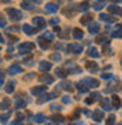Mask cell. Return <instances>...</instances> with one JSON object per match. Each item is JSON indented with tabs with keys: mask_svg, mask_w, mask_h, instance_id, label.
<instances>
[{
	"mask_svg": "<svg viewBox=\"0 0 122 125\" xmlns=\"http://www.w3.org/2000/svg\"><path fill=\"white\" fill-rule=\"evenodd\" d=\"M6 13L10 16V19L11 20H14V21H19V20H21V11H19V10H16V9H6Z\"/></svg>",
	"mask_w": 122,
	"mask_h": 125,
	"instance_id": "cell-1",
	"label": "cell"
},
{
	"mask_svg": "<svg viewBox=\"0 0 122 125\" xmlns=\"http://www.w3.org/2000/svg\"><path fill=\"white\" fill-rule=\"evenodd\" d=\"M33 24L36 26V30L38 29H43L46 26V19L41 17V16H37V17H33Z\"/></svg>",
	"mask_w": 122,
	"mask_h": 125,
	"instance_id": "cell-2",
	"label": "cell"
},
{
	"mask_svg": "<svg viewBox=\"0 0 122 125\" xmlns=\"http://www.w3.org/2000/svg\"><path fill=\"white\" fill-rule=\"evenodd\" d=\"M82 84H87V88L90 87V88H97L99 85L98 80H95V78H91V77H87L82 80Z\"/></svg>",
	"mask_w": 122,
	"mask_h": 125,
	"instance_id": "cell-3",
	"label": "cell"
},
{
	"mask_svg": "<svg viewBox=\"0 0 122 125\" xmlns=\"http://www.w3.org/2000/svg\"><path fill=\"white\" fill-rule=\"evenodd\" d=\"M21 71H23V67L20 64H13V65L9 67L7 73L10 75H16V74H21Z\"/></svg>",
	"mask_w": 122,
	"mask_h": 125,
	"instance_id": "cell-4",
	"label": "cell"
},
{
	"mask_svg": "<svg viewBox=\"0 0 122 125\" xmlns=\"http://www.w3.org/2000/svg\"><path fill=\"white\" fill-rule=\"evenodd\" d=\"M67 67L70 68V74H81L82 73V70H81V67H78V65H75L72 61H67V64H65Z\"/></svg>",
	"mask_w": 122,
	"mask_h": 125,
	"instance_id": "cell-5",
	"label": "cell"
},
{
	"mask_svg": "<svg viewBox=\"0 0 122 125\" xmlns=\"http://www.w3.org/2000/svg\"><path fill=\"white\" fill-rule=\"evenodd\" d=\"M33 48H34V44L33 43H21L19 46V50L21 53H30V51H33Z\"/></svg>",
	"mask_w": 122,
	"mask_h": 125,
	"instance_id": "cell-6",
	"label": "cell"
},
{
	"mask_svg": "<svg viewBox=\"0 0 122 125\" xmlns=\"http://www.w3.org/2000/svg\"><path fill=\"white\" fill-rule=\"evenodd\" d=\"M46 91H47V85H38V87H33V88H31V93L34 94L36 97L44 94Z\"/></svg>",
	"mask_w": 122,
	"mask_h": 125,
	"instance_id": "cell-7",
	"label": "cell"
},
{
	"mask_svg": "<svg viewBox=\"0 0 122 125\" xmlns=\"http://www.w3.org/2000/svg\"><path fill=\"white\" fill-rule=\"evenodd\" d=\"M68 51H71V53H74V54H80V53H82V46L81 44H70L68 47Z\"/></svg>",
	"mask_w": 122,
	"mask_h": 125,
	"instance_id": "cell-8",
	"label": "cell"
},
{
	"mask_svg": "<svg viewBox=\"0 0 122 125\" xmlns=\"http://www.w3.org/2000/svg\"><path fill=\"white\" fill-rule=\"evenodd\" d=\"M92 119H95V121H104V111L102 109H97V111H94L92 112Z\"/></svg>",
	"mask_w": 122,
	"mask_h": 125,
	"instance_id": "cell-9",
	"label": "cell"
},
{
	"mask_svg": "<svg viewBox=\"0 0 122 125\" xmlns=\"http://www.w3.org/2000/svg\"><path fill=\"white\" fill-rule=\"evenodd\" d=\"M99 19L102 21H107V23H115L116 21V17H114V16H111V14H104V13L99 16Z\"/></svg>",
	"mask_w": 122,
	"mask_h": 125,
	"instance_id": "cell-10",
	"label": "cell"
},
{
	"mask_svg": "<svg viewBox=\"0 0 122 125\" xmlns=\"http://www.w3.org/2000/svg\"><path fill=\"white\" fill-rule=\"evenodd\" d=\"M57 95V91L55 93H51V94H41V98L38 100V102H44V101H50V100H53L54 97Z\"/></svg>",
	"mask_w": 122,
	"mask_h": 125,
	"instance_id": "cell-11",
	"label": "cell"
},
{
	"mask_svg": "<svg viewBox=\"0 0 122 125\" xmlns=\"http://www.w3.org/2000/svg\"><path fill=\"white\" fill-rule=\"evenodd\" d=\"M51 62H47V61H40V64H38V68L41 71H48V70H51Z\"/></svg>",
	"mask_w": 122,
	"mask_h": 125,
	"instance_id": "cell-12",
	"label": "cell"
},
{
	"mask_svg": "<svg viewBox=\"0 0 122 125\" xmlns=\"http://www.w3.org/2000/svg\"><path fill=\"white\" fill-rule=\"evenodd\" d=\"M26 104H27V102L24 101L23 98L16 97V100H14V107H16V108H24V107H26Z\"/></svg>",
	"mask_w": 122,
	"mask_h": 125,
	"instance_id": "cell-13",
	"label": "cell"
},
{
	"mask_svg": "<svg viewBox=\"0 0 122 125\" xmlns=\"http://www.w3.org/2000/svg\"><path fill=\"white\" fill-rule=\"evenodd\" d=\"M99 29H101V26H99L98 23H90V29H88V31L91 33V34H97L99 31Z\"/></svg>",
	"mask_w": 122,
	"mask_h": 125,
	"instance_id": "cell-14",
	"label": "cell"
},
{
	"mask_svg": "<svg viewBox=\"0 0 122 125\" xmlns=\"http://www.w3.org/2000/svg\"><path fill=\"white\" fill-rule=\"evenodd\" d=\"M46 10L48 11V13H57V11H58V6L54 4V3H47Z\"/></svg>",
	"mask_w": 122,
	"mask_h": 125,
	"instance_id": "cell-15",
	"label": "cell"
},
{
	"mask_svg": "<svg viewBox=\"0 0 122 125\" xmlns=\"http://www.w3.org/2000/svg\"><path fill=\"white\" fill-rule=\"evenodd\" d=\"M72 37L75 40H81L84 37V33H82L81 29H74V30H72Z\"/></svg>",
	"mask_w": 122,
	"mask_h": 125,
	"instance_id": "cell-16",
	"label": "cell"
},
{
	"mask_svg": "<svg viewBox=\"0 0 122 125\" xmlns=\"http://www.w3.org/2000/svg\"><path fill=\"white\" fill-rule=\"evenodd\" d=\"M77 6H78V10H81V11H87V10H88V9L91 7V3H90V1H82V3H80V4H77Z\"/></svg>",
	"mask_w": 122,
	"mask_h": 125,
	"instance_id": "cell-17",
	"label": "cell"
},
{
	"mask_svg": "<svg viewBox=\"0 0 122 125\" xmlns=\"http://www.w3.org/2000/svg\"><path fill=\"white\" fill-rule=\"evenodd\" d=\"M108 10L111 13H115V14H122V9L116 4H112V6H108Z\"/></svg>",
	"mask_w": 122,
	"mask_h": 125,
	"instance_id": "cell-18",
	"label": "cell"
},
{
	"mask_svg": "<svg viewBox=\"0 0 122 125\" xmlns=\"http://www.w3.org/2000/svg\"><path fill=\"white\" fill-rule=\"evenodd\" d=\"M87 54H88V57H91V58H98L99 55H101L98 53V50H97V48H94V47H91V48L88 50V53H87Z\"/></svg>",
	"mask_w": 122,
	"mask_h": 125,
	"instance_id": "cell-19",
	"label": "cell"
},
{
	"mask_svg": "<svg viewBox=\"0 0 122 125\" xmlns=\"http://www.w3.org/2000/svg\"><path fill=\"white\" fill-rule=\"evenodd\" d=\"M14 85H16V81H13V80L9 81L7 85H6V88H4V91H6L7 94H11L13 91H14Z\"/></svg>",
	"mask_w": 122,
	"mask_h": 125,
	"instance_id": "cell-20",
	"label": "cell"
},
{
	"mask_svg": "<svg viewBox=\"0 0 122 125\" xmlns=\"http://www.w3.org/2000/svg\"><path fill=\"white\" fill-rule=\"evenodd\" d=\"M112 37H116V39H122V24H121V26H116L115 31H112Z\"/></svg>",
	"mask_w": 122,
	"mask_h": 125,
	"instance_id": "cell-21",
	"label": "cell"
},
{
	"mask_svg": "<svg viewBox=\"0 0 122 125\" xmlns=\"http://www.w3.org/2000/svg\"><path fill=\"white\" fill-rule=\"evenodd\" d=\"M33 3H34L33 0H24L23 3H21V7L26 9V10H31V9L34 7V6H33Z\"/></svg>",
	"mask_w": 122,
	"mask_h": 125,
	"instance_id": "cell-22",
	"label": "cell"
},
{
	"mask_svg": "<svg viewBox=\"0 0 122 125\" xmlns=\"http://www.w3.org/2000/svg\"><path fill=\"white\" fill-rule=\"evenodd\" d=\"M21 29H23V31L26 33V34H27V36H31V34H33V33L36 31V30H34V29H33V27L30 26V24H24Z\"/></svg>",
	"mask_w": 122,
	"mask_h": 125,
	"instance_id": "cell-23",
	"label": "cell"
},
{
	"mask_svg": "<svg viewBox=\"0 0 122 125\" xmlns=\"http://www.w3.org/2000/svg\"><path fill=\"white\" fill-rule=\"evenodd\" d=\"M40 80H41V81H44V83H47V84H51V83L54 81V77L48 75V74H43V75L40 77Z\"/></svg>",
	"mask_w": 122,
	"mask_h": 125,
	"instance_id": "cell-24",
	"label": "cell"
},
{
	"mask_svg": "<svg viewBox=\"0 0 122 125\" xmlns=\"http://www.w3.org/2000/svg\"><path fill=\"white\" fill-rule=\"evenodd\" d=\"M10 107V100L9 98H3L1 101H0V108L1 109H7Z\"/></svg>",
	"mask_w": 122,
	"mask_h": 125,
	"instance_id": "cell-25",
	"label": "cell"
},
{
	"mask_svg": "<svg viewBox=\"0 0 122 125\" xmlns=\"http://www.w3.org/2000/svg\"><path fill=\"white\" fill-rule=\"evenodd\" d=\"M38 44H40V47L43 48V50H47V47H48V41H47L46 39H43V37H38Z\"/></svg>",
	"mask_w": 122,
	"mask_h": 125,
	"instance_id": "cell-26",
	"label": "cell"
},
{
	"mask_svg": "<svg viewBox=\"0 0 122 125\" xmlns=\"http://www.w3.org/2000/svg\"><path fill=\"white\" fill-rule=\"evenodd\" d=\"M87 68L92 73H95V71H98V64L97 62H87Z\"/></svg>",
	"mask_w": 122,
	"mask_h": 125,
	"instance_id": "cell-27",
	"label": "cell"
},
{
	"mask_svg": "<svg viewBox=\"0 0 122 125\" xmlns=\"http://www.w3.org/2000/svg\"><path fill=\"white\" fill-rule=\"evenodd\" d=\"M92 6H94V9H95V10H101V9L105 6V1H104V0H97Z\"/></svg>",
	"mask_w": 122,
	"mask_h": 125,
	"instance_id": "cell-28",
	"label": "cell"
},
{
	"mask_svg": "<svg viewBox=\"0 0 122 125\" xmlns=\"http://www.w3.org/2000/svg\"><path fill=\"white\" fill-rule=\"evenodd\" d=\"M112 104H114L115 108H119V107L122 105L121 98H119V97H116V95H114V97H112Z\"/></svg>",
	"mask_w": 122,
	"mask_h": 125,
	"instance_id": "cell-29",
	"label": "cell"
},
{
	"mask_svg": "<svg viewBox=\"0 0 122 125\" xmlns=\"http://www.w3.org/2000/svg\"><path fill=\"white\" fill-rule=\"evenodd\" d=\"M92 21V16H84V17H81V24H84V26H87V24H90Z\"/></svg>",
	"mask_w": 122,
	"mask_h": 125,
	"instance_id": "cell-30",
	"label": "cell"
},
{
	"mask_svg": "<svg viewBox=\"0 0 122 125\" xmlns=\"http://www.w3.org/2000/svg\"><path fill=\"white\" fill-rule=\"evenodd\" d=\"M41 37H43V39H47V41L50 43V41H53V40H54V34H53V33H50V31H46Z\"/></svg>",
	"mask_w": 122,
	"mask_h": 125,
	"instance_id": "cell-31",
	"label": "cell"
},
{
	"mask_svg": "<svg viewBox=\"0 0 122 125\" xmlns=\"http://www.w3.org/2000/svg\"><path fill=\"white\" fill-rule=\"evenodd\" d=\"M9 117H10V114H3V115H0V124H1V125H6V124H7Z\"/></svg>",
	"mask_w": 122,
	"mask_h": 125,
	"instance_id": "cell-32",
	"label": "cell"
},
{
	"mask_svg": "<svg viewBox=\"0 0 122 125\" xmlns=\"http://www.w3.org/2000/svg\"><path fill=\"white\" fill-rule=\"evenodd\" d=\"M55 74H57L58 77H61V78H64L65 75H67V73H65L64 68H57V70H55Z\"/></svg>",
	"mask_w": 122,
	"mask_h": 125,
	"instance_id": "cell-33",
	"label": "cell"
},
{
	"mask_svg": "<svg viewBox=\"0 0 122 125\" xmlns=\"http://www.w3.org/2000/svg\"><path fill=\"white\" fill-rule=\"evenodd\" d=\"M34 121H36L37 124H41V122H44V115H43V114H37V115L34 117Z\"/></svg>",
	"mask_w": 122,
	"mask_h": 125,
	"instance_id": "cell-34",
	"label": "cell"
},
{
	"mask_svg": "<svg viewBox=\"0 0 122 125\" xmlns=\"http://www.w3.org/2000/svg\"><path fill=\"white\" fill-rule=\"evenodd\" d=\"M77 90H78L80 93H87V91H88V88H87L84 84H81V83H80V84H77Z\"/></svg>",
	"mask_w": 122,
	"mask_h": 125,
	"instance_id": "cell-35",
	"label": "cell"
},
{
	"mask_svg": "<svg viewBox=\"0 0 122 125\" xmlns=\"http://www.w3.org/2000/svg\"><path fill=\"white\" fill-rule=\"evenodd\" d=\"M50 58H51V61H57V62H58V61H61V55L58 54V53H53Z\"/></svg>",
	"mask_w": 122,
	"mask_h": 125,
	"instance_id": "cell-36",
	"label": "cell"
},
{
	"mask_svg": "<svg viewBox=\"0 0 122 125\" xmlns=\"http://www.w3.org/2000/svg\"><path fill=\"white\" fill-rule=\"evenodd\" d=\"M104 102H105V104H102V111H111V109H112V107H111V105H109V102H108V100H104Z\"/></svg>",
	"mask_w": 122,
	"mask_h": 125,
	"instance_id": "cell-37",
	"label": "cell"
},
{
	"mask_svg": "<svg viewBox=\"0 0 122 125\" xmlns=\"http://www.w3.org/2000/svg\"><path fill=\"white\" fill-rule=\"evenodd\" d=\"M53 121H55V122H64L65 118L62 115H53Z\"/></svg>",
	"mask_w": 122,
	"mask_h": 125,
	"instance_id": "cell-38",
	"label": "cell"
},
{
	"mask_svg": "<svg viewBox=\"0 0 122 125\" xmlns=\"http://www.w3.org/2000/svg\"><path fill=\"white\" fill-rule=\"evenodd\" d=\"M64 13H65V14L67 16H70V17H71V16L74 14V13H75V9H64Z\"/></svg>",
	"mask_w": 122,
	"mask_h": 125,
	"instance_id": "cell-39",
	"label": "cell"
},
{
	"mask_svg": "<svg viewBox=\"0 0 122 125\" xmlns=\"http://www.w3.org/2000/svg\"><path fill=\"white\" fill-rule=\"evenodd\" d=\"M101 78L102 80H111L112 78V74L111 73H104V74H101Z\"/></svg>",
	"mask_w": 122,
	"mask_h": 125,
	"instance_id": "cell-40",
	"label": "cell"
},
{
	"mask_svg": "<svg viewBox=\"0 0 122 125\" xmlns=\"http://www.w3.org/2000/svg\"><path fill=\"white\" fill-rule=\"evenodd\" d=\"M115 119H116V118H115L114 115H111V117H108V119H107V125H114Z\"/></svg>",
	"mask_w": 122,
	"mask_h": 125,
	"instance_id": "cell-41",
	"label": "cell"
},
{
	"mask_svg": "<svg viewBox=\"0 0 122 125\" xmlns=\"http://www.w3.org/2000/svg\"><path fill=\"white\" fill-rule=\"evenodd\" d=\"M61 101L64 102V104H71V98H70L68 95H64V97L61 98Z\"/></svg>",
	"mask_w": 122,
	"mask_h": 125,
	"instance_id": "cell-42",
	"label": "cell"
},
{
	"mask_svg": "<svg viewBox=\"0 0 122 125\" xmlns=\"http://www.w3.org/2000/svg\"><path fill=\"white\" fill-rule=\"evenodd\" d=\"M51 109H53V111H61V105H57V104H53V105H51Z\"/></svg>",
	"mask_w": 122,
	"mask_h": 125,
	"instance_id": "cell-43",
	"label": "cell"
},
{
	"mask_svg": "<svg viewBox=\"0 0 122 125\" xmlns=\"http://www.w3.org/2000/svg\"><path fill=\"white\" fill-rule=\"evenodd\" d=\"M58 23H60L58 19H51V20H50V24H51V26H55V24H58Z\"/></svg>",
	"mask_w": 122,
	"mask_h": 125,
	"instance_id": "cell-44",
	"label": "cell"
},
{
	"mask_svg": "<svg viewBox=\"0 0 122 125\" xmlns=\"http://www.w3.org/2000/svg\"><path fill=\"white\" fill-rule=\"evenodd\" d=\"M0 27H6V20L0 16Z\"/></svg>",
	"mask_w": 122,
	"mask_h": 125,
	"instance_id": "cell-45",
	"label": "cell"
},
{
	"mask_svg": "<svg viewBox=\"0 0 122 125\" xmlns=\"http://www.w3.org/2000/svg\"><path fill=\"white\" fill-rule=\"evenodd\" d=\"M10 125H23V122H21V121H19V119H14Z\"/></svg>",
	"mask_w": 122,
	"mask_h": 125,
	"instance_id": "cell-46",
	"label": "cell"
},
{
	"mask_svg": "<svg viewBox=\"0 0 122 125\" xmlns=\"http://www.w3.org/2000/svg\"><path fill=\"white\" fill-rule=\"evenodd\" d=\"M85 102H87V104H92V102H94V98H87Z\"/></svg>",
	"mask_w": 122,
	"mask_h": 125,
	"instance_id": "cell-47",
	"label": "cell"
},
{
	"mask_svg": "<svg viewBox=\"0 0 122 125\" xmlns=\"http://www.w3.org/2000/svg\"><path fill=\"white\" fill-rule=\"evenodd\" d=\"M3 84H4V80H3V78H1V77H0V87H1V85H3Z\"/></svg>",
	"mask_w": 122,
	"mask_h": 125,
	"instance_id": "cell-48",
	"label": "cell"
},
{
	"mask_svg": "<svg viewBox=\"0 0 122 125\" xmlns=\"http://www.w3.org/2000/svg\"><path fill=\"white\" fill-rule=\"evenodd\" d=\"M46 125H55V124H53L51 121H47V122H46Z\"/></svg>",
	"mask_w": 122,
	"mask_h": 125,
	"instance_id": "cell-49",
	"label": "cell"
},
{
	"mask_svg": "<svg viewBox=\"0 0 122 125\" xmlns=\"http://www.w3.org/2000/svg\"><path fill=\"white\" fill-rule=\"evenodd\" d=\"M0 43H4V39L1 37V34H0Z\"/></svg>",
	"mask_w": 122,
	"mask_h": 125,
	"instance_id": "cell-50",
	"label": "cell"
},
{
	"mask_svg": "<svg viewBox=\"0 0 122 125\" xmlns=\"http://www.w3.org/2000/svg\"><path fill=\"white\" fill-rule=\"evenodd\" d=\"M111 1H115V3H119V1H122V0H111Z\"/></svg>",
	"mask_w": 122,
	"mask_h": 125,
	"instance_id": "cell-51",
	"label": "cell"
},
{
	"mask_svg": "<svg viewBox=\"0 0 122 125\" xmlns=\"http://www.w3.org/2000/svg\"><path fill=\"white\" fill-rule=\"evenodd\" d=\"M118 125H122V122H121V124H118Z\"/></svg>",
	"mask_w": 122,
	"mask_h": 125,
	"instance_id": "cell-52",
	"label": "cell"
},
{
	"mask_svg": "<svg viewBox=\"0 0 122 125\" xmlns=\"http://www.w3.org/2000/svg\"><path fill=\"white\" fill-rule=\"evenodd\" d=\"M121 64H122V60H121Z\"/></svg>",
	"mask_w": 122,
	"mask_h": 125,
	"instance_id": "cell-53",
	"label": "cell"
}]
</instances>
